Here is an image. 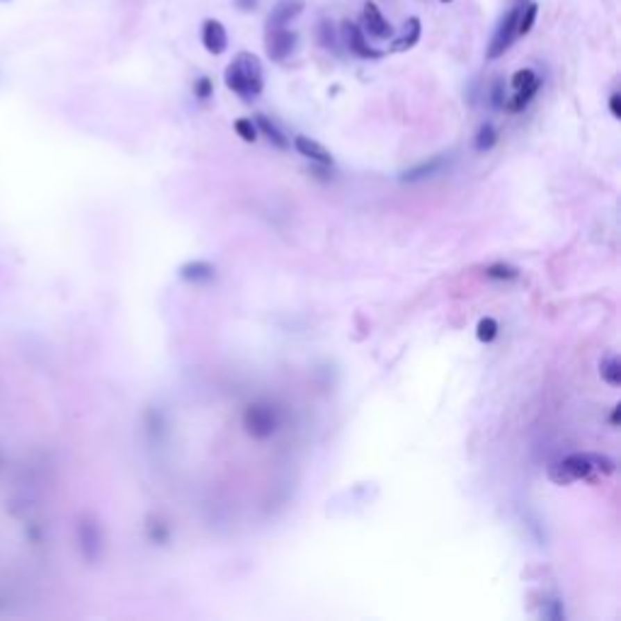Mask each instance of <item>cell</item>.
<instances>
[{
    "mask_svg": "<svg viewBox=\"0 0 621 621\" xmlns=\"http://www.w3.org/2000/svg\"><path fill=\"white\" fill-rule=\"evenodd\" d=\"M233 129H235V134H238L243 141H248V144H253V141L258 139V126H255L253 119H238L233 124Z\"/></svg>",
    "mask_w": 621,
    "mask_h": 621,
    "instance_id": "19",
    "label": "cell"
},
{
    "mask_svg": "<svg viewBox=\"0 0 621 621\" xmlns=\"http://www.w3.org/2000/svg\"><path fill=\"white\" fill-rule=\"evenodd\" d=\"M318 37H320V44H323L325 49H335V32H333V24H330L328 19L320 22Z\"/></svg>",
    "mask_w": 621,
    "mask_h": 621,
    "instance_id": "23",
    "label": "cell"
},
{
    "mask_svg": "<svg viewBox=\"0 0 621 621\" xmlns=\"http://www.w3.org/2000/svg\"><path fill=\"white\" fill-rule=\"evenodd\" d=\"M595 473H602V476L614 473V461L609 456L599 454H570L549 466L551 481L558 483V486H568V483L583 481V478L588 481Z\"/></svg>",
    "mask_w": 621,
    "mask_h": 621,
    "instance_id": "1",
    "label": "cell"
},
{
    "mask_svg": "<svg viewBox=\"0 0 621 621\" xmlns=\"http://www.w3.org/2000/svg\"><path fill=\"white\" fill-rule=\"evenodd\" d=\"M211 92H214V85H211L209 78H199V81L194 83V95L199 97V100H209Z\"/></svg>",
    "mask_w": 621,
    "mask_h": 621,
    "instance_id": "24",
    "label": "cell"
},
{
    "mask_svg": "<svg viewBox=\"0 0 621 621\" xmlns=\"http://www.w3.org/2000/svg\"><path fill=\"white\" fill-rule=\"evenodd\" d=\"M619 422V408H614V413H612V425H617Z\"/></svg>",
    "mask_w": 621,
    "mask_h": 621,
    "instance_id": "28",
    "label": "cell"
},
{
    "mask_svg": "<svg viewBox=\"0 0 621 621\" xmlns=\"http://www.w3.org/2000/svg\"><path fill=\"white\" fill-rule=\"evenodd\" d=\"M226 85L243 100H255L263 92V63L255 53L240 51L226 68Z\"/></svg>",
    "mask_w": 621,
    "mask_h": 621,
    "instance_id": "2",
    "label": "cell"
},
{
    "mask_svg": "<svg viewBox=\"0 0 621 621\" xmlns=\"http://www.w3.org/2000/svg\"><path fill=\"white\" fill-rule=\"evenodd\" d=\"M364 34H369V37H374V39H391L393 37L391 22L383 17L381 10H379L372 0L364 3Z\"/></svg>",
    "mask_w": 621,
    "mask_h": 621,
    "instance_id": "6",
    "label": "cell"
},
{
    "mask_svg": "<svg viewBox=\"0 0 621 621\" xmlns=\"http://www.w3.org/2000/svg\"><path fill=\"white\" fill-rule=\"evenodd\" d=\"M492 105L495 107L505 105V100H502V81H495V85H492Z\"/></svg>",
    "mask_w": 621,
    "mask_h": 621,
    "instance_id": "26",
    "label": "cell"
},
{
    "mask_svg": "<svg viewBox=\"0 0 621 621\" xmlns=\"http://www.w3.org/2000/svg\"><path fill=\"white\" fill-rule=\"evenodd\" d=\"M342 37H345L347 49L352 53H357V56H362V58H376L379 56V51H374V49L367 44V34H364V29H359L357 24L349 22V19H345L342 22Z\"/></svg>",
    "mask_w": 621,
    "mask_h": 621,
    "instance_id": "7",
    "label": "cell"
},
{
    "mask_svg": "<svg viewBox=\"0 0 621 621\" xmlns=\"http://www.w3.org/2000/svg\"><path fill=\"white\" fill-rule=\"evenodd\" d=\"M420 29H422L420 19H417V17H411V19H408V22H406V32H403V37L393 42V51H408V49L415 47L417 39H420Z\"/></svg>",
    "mask_w": 621,
    "mask_h": 621,
    "instance_id": "12",
    "label": "cell"
},
{
    "mask_svg": "<svg viewBox=\"0 0 621 621\" xmlns=\"http://www.w3.org/2000/svg\"><path fill=\"white\" fill-rule=\"evenodd\" d=\"M442 3H452V0H442Z\"/></svg>",
    "mask_w": 621,
    "mask_h": 621,
    "instance_id": "29",
    "label": "cell"
},
{
    "mask_svg": "<svg viewBox=\"0 0 621 621\" xmlns=\"http://www.w3.org/2000/svg\"><path fill=\"white\" fill-rule=\"evenodd\" d=\"M442 165H445V158H432V160H425V163H420V165H415V167H411V170L403 172V180H408V182L425 180V177L435 175Z\"/></svg>",
    "mask_w": 621,
    "mask_h": 621,
    "instance_id": "13",
    "label": "cell"
},
{
    "mask_svg": "<svg viewBox=\"0 0 621 621\" xmlns=\"http://www.w3.org/2000/svg\"><path fill=\"white\" fill-rule=\"evenodd\" d=\"M235 5H238L243 13H248V10H253L255 5H258V0H235Z\"/></svg>",
    "mask_w": 621,
    "mask_h": 621,
    "instance_id": "27",
    "label": "cell"
},
{
    "mask_svg": "<svg viewBox=\"0 0 621 621\" xmlns=\"http://www.w3.org/2000/svg\"><path fill=\"white\" fill-rule=\"evenodd\" d=\"M245 427L253 437L263 440V437H270L274 430H277V413L267 406H253L248 413H245Z\"/></svg>",
    "mask_w": 621,
    "mask_h": 621,
    "instance_id": "4",
    "label": "cell"
},
{
    "mask_svg": "<svg viewBox=\"0 0 621 621\" xmlns=\"http://www.w3.org/2000/svg\"><path fill=\"white\" fill-rule=\"evenodd\" d=\"M497 338V320L495 318H483L478 323V340L481 342H492Z\"/></svg>",
    "mask_w": 621,
    "mask_h": 621,
    "instance_id": "20",
    "label": "cell"
},
{
    "mask_svg": "<svg viewBox=\"0 0 621 621\" xmlns=\"http://www.w3.org/2000/svg\"><path fill=\"white\" fill-rule=\"evenodd\" d=\"M539 88H541V78H536V81L529 83L527 88H520V90H515V97L507 102V110H510V112H522L531 102V97L539 92Z\"/></svg>",
    "mask_w": 621,
    "mask_h": 621,
    "instance_id": "14",
    "label": "cell"
},
{
    "mask_svg": "<svg viewBox=\"0 0 621 621\" xmlns=\"http://www.w3.org/2000/svg\"><path fill=\"white\" fill-rule=\"evenodd\" d=\"M495 126L492 124H483L481 129H478V136H476V149L478 151H490L492 146H495Z\"/></svg>",
    "mask_w": 621,
    "mask_h": 621,
    "instance_id": "18",
    "label": "cell"
},
{
    "mask_svg": "<svg viewBox=\"0 0 621 621\" xmlns=\"http://www.w3.org/2000/svg\"><path fill=\"white\" fill-rule=\"evenodd\" d=\"M180 277L187 282H209L214 279V265L204 263V260H194L180 267Z\"/></svg>",
    "mask_w": 621,
    "mask_h": 621,
    "instance_id": "11",
    "label": "cell"
},
{
    "mask_svg": "<svg viewBox=\"0 0 621 621\" xmlns=\"http://www.w3.org/2000/svg\"><path fill=\"white\" fill-rule=\"evenodd\" d=\"M297 47V34L292 29L284 27H274L267 29V37H265V49H267V56L272 61H284L289 53Z\"/></svg>",
    "mask_w": 621,
    "mask_h": 621,
    "instance_id": "5",
    "label": "cell"
},
{
    "mask_svg": "<svg viewBox=\"0 0 621 621\" xmlns=\"http://www.w3.org/2000/svg\"><path fill=\"white\" fill-rule=\"evenodd\" d=\"M304 8H306L304 0H279L267 17V29L284 27V24L292 22L294 17H299V15L304 13Z\"/></svg>",
    "mask_w": 621,
    "mask_h": 621,
    "instance_id": "9",
    "label": "cell"
},
{
    "mask_svg": "<svg viewBox=\"0 0 621 621\" xmlns=\"http://www.w3.org/2000/svg\"><path fill=\"white\" fill-rule=\"evenodd\" d=\"M255 126H258V129L263 131V134L267 136V139L272 141L274 146H279V149H287V146H289V141L284 139L282 131H279L277 126H274L272 122H270L265 115H258V117H255Z\"/></svg>",
    "mask_w": 621,
    "mask_h": 621,
    "instance_id": "15",
    "label": "cell"
},
{
    "mask_svg": "<svg viewBox=\"0 0 621 621\" xmlns=\"http://www.w3.org/2000/svg\"><path fill=\"white\" fill-rule=\"evenodd\" d=\"M294 149H297L304 158L318 163V165H325V167L333 165V156H330V151L325 149L323 144H318V141L308 139V136H297V139H294Z\"/></svg>",
    "mask_w": 621,
    "mask_h": 621,
    "instance_id": "10",
    "label": "cell"
},
{
    "mask_svg": "<svg viewBox=\"0 0 621 621\" xmlns=\"http://www.w3.org/2000/svg\"><path fill=\"white\" fill-rule=\"evenodd\" d=\"M609 112H612L614 119L621 117V95L619 92H612V97H609Z\"/></svg>",
    "mask_w": 621,
    "mask_h": 621,
    "instance_id": "25",
    "label": "cell"
},
{
    "mask_svg": "<svg viewBox=\"0 0 621 621\" xmlns=\"http://www.w3.org/2000/svg\"><path fill=\"white\" fill-rule=\"evenodd\" d=\"M201 44L209 53H224L229 47V34L219 19H206L201 27Z\"/></svg>",
    "mask_w": 621,
    "mask_h": 621,
    "instance_id": "8",
    "label": "cell"
},
{
    "mask_svg": "<svg viewBox=\"0 0 621 621\" xmlns=\"http://www.w3.org/2000/svg\"><path fill=\"white\" fill-rule=\"evenodd\" d=\"M536 15H539V5L536 3H529L524 8V13H520V17H517V37L531 32V27L536 22Z\"/></svg>",
    "mask_w": 621,
    "mask_h": 621,
    "instance_id": "16",
    "label": "cell"
},
{
    "mask_svg": "<svg viewBox=\"0 0 621 621\" xmlns=\"http://www.w3.org/2000/svg\"><path fill=\"white\" fill-rule=\"evenodd\" d=\"M488 277L490 279H517L520 272H517L515 267H510V265L497 263V265H490V267H488Z\"/></svg>",
    "mask_w": 621,
    "mask_h": 621,
    "instance_id": "21",
    "label": "cell"
},
{
    "mask_svg": "<svg viewBox=\"0 0 621 621\" xmlns=\"http://www.w3.org/2000/svg\"><path fill=\"white\" fill-rule=\"evenodd\" d=\"M599 372H602V379L609 383V386H619L621 383V364L617 357H607L602 362V367H599Z\"/></svg>",
    "mask_w": 621,
    "mask_h": 621,
    "instance_id": "17",
    "label": "cell"
},
{
    "mask_svg": "<svg viewBox=\"0 0 621 621\" xmlns=\"http://www.w3.org/2000/svg\"><path fill=\"white\" fill-rule=\"evenodd\" d=\"M0 3H10V0H0Z\"/></svg>",
    "mask_w": 621,
    "mask_h": 621,
    "instance_id": "30",
    "label": "cell"
},
{
    "mask_svg": "<svg viewBox=\"0 0 621 621\" xmlns=\"http://www.w3.org/2000/svg\"><path fill=\"white\" fill-rule=\"evenodd\" d=\"M517 17H520V8H512L500 19L495 34L490 39V47H488V58H500L512 47V42L517 39Z\"/></svg>",
    "mask_w": 621,
    "mask_h": 621,
    "instance_id": "3",
    "label": "cell"
},
{
    "mask_svg": "<svg viewBox=\"0 0 621 621\" xmlns=\"http://www.w3.org/2000/svg\"><path fill=\"white\" fill-rule=\"evenodd\" d=\"M536 73L531 71V68H522V71H517L515 76H512V88H515V90H520V88H527L529 85V83H534L536 81Z\"/></svg>",
    "mask_w": 621,
    "mask_h": 621,
    "instance_id": "22",
    "label": "cell"
}]
</instances>
